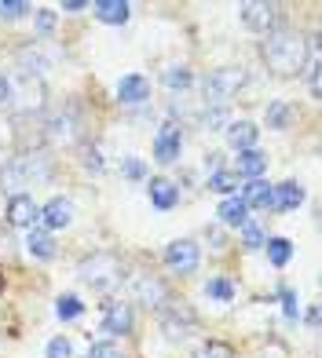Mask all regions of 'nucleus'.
Masks as SVG:
<instances>
[{"instance_id": "1", "label": "nucleus", "mask_w": 322, "mask_h": 358, "mask_svg": "<svg viewBox=\"0 0 322 358\" xmlns=\"http://www.w3.org/2000/svg\"><path fill=\"white\" fill-rule=\"evenodd\" d=\"M264 62L279 77H293L304 70V41L297 34H286V29H275L264 41Z\"/></svg>"}, {"instance_id": "2", "label": "nucleus", "mask_w": 322, "mask_h": 358, "mask_svg": "<svg viewBox=\"0 0 322 358\" xmlns=\"http://www.w3.org/2000/svg\"><path fill=\"white\" fill-rule=\"evenodd\" d=\"M80 282L92 285L95 292H110L118 282H121V259L114 252H92L88 259H80Z\"/></svg>"}, {"instance_id": "3", "label": "nucleus", "mask_w": 322, "mask_h": 358, "mask_svg": "<svg viewBox=\"0 0 322 358\" xmlns=\"http://www.w3.org/2000/svg\"><path fill=\"white\" fill-rule=\"evenodd\" d=\"M41 176H48L44 157L41 154H19V157H11L8 165L0 169V190H8L15 198V194H22V187H29Z\"/></svg>"}, {"instance_id": "4", "label": "nucleus", "mask_w": 322, "mask_h": 358, "mask_svg": "<svg viewBox=\"0 0 322 358\" xmlns=\"http://www.w3.org/2000/svg\"><path fill=\"white\" fill-rule=\"evenodd\" d=\"M241 85H246V70H241V66H220V70L209 73L205 85H202L205 103H209V106H223Z\"/></svg>"}, {"instance_id": "5", "label": "nucleus", "mask_w": 322, "mask_h": 358, "mask_svg": "<svg viewBox=\"0 0 322 358\" xmlns=\"http://www.w3.org/2000/svg\"><path fill=\"white\" fill-rule=\"evenodd\" d=\"M180 150H183V132L180 124H161L158 136H154V157L161 165H172V161H180Z\"/></svg>"}, {"instance_id": "6", "label": "nucleus", "mask_w": 322, "mask_h": 358, "mask_svg": "<svg viewBox=\"0 0 322 358\" xmlns=\"http://www.w3.org/2000/svg\"><path fill=\"white\" fill-rule=\"evenodd\" d=\"M198 259H202V252H198V245L190 238H180V241H172V245L165 249V264L172 271H180V274H190L198 267Z\"/></svg>"}, {"instance_id": "7", "label": "nucleus", "mask_w": 322, "mask_h": 358, "mask_svg": "<svg viewBox=\"0 0 322 358\" xmlns=\"http://www.w3.org/2000/svg\"><path fill=\"white\" fill-rule=\"evenodd\" d=\"M41 220V205L29 198V194H15L8 201V223L11 227H26V231H34Z\"/></svg>"}, {"instance_id": "8", "label": "nucleus", "mask_w": 322, "mask_h": 358, "mask_svg": "<svg viewBox=\"0 0 322 358\" xmlns=\"http://www.w3.org/2000/svg\"><path fill=\"white\" fill-rule=\"evenodd\" d=\"M11 99H19L15 110H22V113L41 110L44 106V85L34 77H19V85H11Z\"/></svg>"}, {"instance_id": "9", "label": "nucleus", "mask_w": 322, "mask_h": 358, "mask_svg": "<svg viewBox=\"0 0 322 358\" xmlns=\"http://www.w3.org/2000/svg\"><path fill=\"white\" fill-rule=\"evenodd\" d=\"M238 15H241V22H246L249 29H256V34H267V29L275 26V19H279V8H275V4H241Z\"/></svg>"}, {"instance_id": "10", "label": "nucleus", "mask_w": 322, "mask_h": 358, "mask_svg": "<svg viewBox=\"0 0 322 358\" xmlns=\"http://www.w3.org/2000/svg\"><path fill=\"white\" fill-rule=\"evenodd\" d=\"M118 99L125 106H139V103H147L150 99V80L147 77H139V73H128L118 80Z\"/></svg>"}, {"instance_id": "11", "label": "nucleus", "mask_w": 322, "mask_h": 358, "mask_svg": "<svg viewBox=\"0 0 322 358\" xmlns=\"http://www.w3.org/2000/svg\"><path fill=\"white\" fill-rule=\"evenodd\" d=\"M41 220L48 223V231H62V227H70V220H74V201H70V198H52V201L41 208Z\"/></svg>"}, {"instance_id": "12", "label": "nucleus", "mask_w": 322, "mask_h": 358, "mask_svg": "<svg viewBox=\"0 0 322 358\" xmlns=\"http://www.w3.org/2000/svg\"><path fill=\"white\" fill-rule=\"evenodd\" d=\"M128 329H132V307H128V303H110L106 315H103V333L125 336Z\"/></svg>"}, {"instance_id": "13", "label": "nucleus", "mask_w": 322, "mask_h": 358, "mask_svg": "<svg viewBox=\"0 0 322 358\" xmlns=\"http://www.w3.org/2000/svg\"><path fill=\"white\" fill-rule=\"evenodd\" d=\"M132 292L139 303L147 307H158L161 300H165V285H161L158 278H150V274H139V278H132Z\"/></svg>"}, {"instance_id": "14", "label": "nucleus", "mask_w": 322, "mask_h": 358, "mask_svg": "<svg viewBox=\"0 0 322 358\" xmlns=\"http://www.w3.org/2000/svg\"><path fill=\"white\" fill-rule=\"evenodd\" d=\"M227 143L234 146V150H253L256 146V124L253 121H227Z\"/></svg>"}, {"instance_id": "15", "label": "nucleus", "mask_w": 322, "mask_h": 358, "mask_svg": "<svg viewBox=\"0 0 322 358\" xmlns=\"http://www.w3.org/2000/svg\"><path fill=\"white\" fill-rule=\"evenodd\" d=\"M264 169H267V157L256 150H238V161H234V176H249V179H260L264 176Z\"/></svg>"}, {"instance_id": "16", "label": "nucleus", "mask_w": 322, "mask_h": 358, "mask_svg": "<svg viewBox=\"0 0 322 358\" xmlns=\"http://www.w3.org/2000/svg\"><path fill=\"white\" fill-rule=\"evenodd\" d=\"M271 194H275L271 183H264V179H249L246 190H241V201H246V208H271Z\"/></svg>"}, {"instance_id": "17", "label": "nucleus", "mask_w": 322, "mask_h": 358, "mask_svg": "<svg viewBox=\"0 0 322 358\" xmlns=\"http://www.w3.org/2000/svg\"><path fill=\"white\" fill-rule=\"evenodd\" d=\"M26 252L37 256V259H52V256H55V238H52V231H41V227H34V231L26 234Z\"/></svg>"}, {"instance_id": "18", "label": "nucleus", "mask_w": 322, "mask_h": 358, "mask_svg": "<svg viewBox=\"0 0 322 358\" xmlns=\"http://www.w3.org/2000/svg\"><path fill=\"white\" fill-rule=\"evenodd\" d=\"M300 201H304V187H300V183H293V179H289V183H279V187H275V194H271V208H282V213L297 208Z\"/></svg>"}, {"instance_id": "19", "label": "nucleus", "mask_w": 322, "mask_h": 358, "mask_svg": "<svg viewBox=\"0 0 322 358\" xmlns=\"http://www.w3.org/2000/svg\"><path fill=\"white\" fill-rule=\"evenodd\" d=\"M92 11H95V19H99V22L121 26V22H128V11H132V8H128L125 0H99V4H95Z\"/></svg>"}, {"instance_id": "20", "label": "nucleus", "mask_w": 322, "mask_h": 358, "mask_svg": "<svg viewBox=\"0 0 322 358\" xmlns=\"http://www.w3.org/2000/svg\"><path fill=\"white\" fill-rule=\"evenodd\" d=\"M150 205L154 208H161V213H165V208H172L176 201H180V190H176L169 179H150Z\"/></svg>"}, {"instance_id": "21", "label": "nucleus", "mask_w": 322, "mask_h": 358, "mask_svg": "<svg viewBox=\"0 0 322 358\" xmlns=\"http://www.w3.org/2000/svg\"><path fill=\"white\" fill-rule=\"evenodd\" d=\"M74 136H77L74 113H55V117L48 121V139L52 143H74Z\"/></svg>"}, {"instance_id": "22", "label": "nucleus", "mask_w": 322, "mask_h": 358, "mask_svg": "<svg viewBox=\"0 0 322 358\" xmlns=\"http://www.w3.org/2000/svg\"><path fill=\"white\" fill-rule=\"evenodd\" d=\"M216 216L227 223V227H241V223H249V208H246V201H241V198H223Z\"/></svg>"}, {"instance_id": "23", "label": "nucleus", "mask_w": 322, "mask_h": 358, "mask_svg": "<svg viewBox=\"0 0 322 358\" xmlns=\"http://www.w3.org/2000/svg\"><path fill=\"white\" fill-rule=\"evenodd\" d=\"M19 66H22V77H41L48 70V59H44L41 48L34 44V48H22V52H19Z\"/></svg>"}, {"instance_id": "24", "label": "nucleus", "mask_w": 322, "mask_h": 358, "mask_svg": "<svg viewBox=\"0 0 322 358\" xmlns=\"http://www.w3.org/2000/svg\"><path fill=\"white\" fill-rule=\"evenodd\" d=\"M161 333H165V340H172V344H176V340H187L190 336V318H176L172 311H161Z\"/></svg>"}, {"instance_id": "25", "label": "nucleus", "mask_w": 322, "mask_h": 358, "mask_svg": "<svg viewBox=\"0 0 322 358\" xmlns=\"http://www.w3.org/2000/svg\"><path fill=\"white\" fill-rule=\"evenodd\" d=\"M264 245H267V259H271L275 267H286V264H289V256H293V245H289V238H267Z\"/></svg>"}, {"instance_id": "26", "label": "nucleus", "mask_w": 322, "mask_h": 358, "mask_svg": "<svg viewBox=\"0 0 322 358\" xmlns=\"http://www.w3.org/2000/svg\"><path fill=\"white\" fill-rule=\"evenodd\" d=\"M80 311H85V303H80L74 292H62V296L55 300V315L62 318V322H70V318H77Z\"/></svg>"}, {"instance_id": "27", "label": "nucleus", "mask_w": 322, "mask_h": 358, "mask_svg": "<svg viewBox=\"0 0 322 358\" xmlns=\"http://www.w3.org/2000/svg\"><path fill=\"white\" fill-rule=\"evenodd\" d=\"M238 187V176L227 172V169H216L213 176H209V190H216V194H231Z\"/></svg>"}, {"instance_id": "28", "label": "nucleus", "mask_w": 322, "mask_h": 358, "mask_svg": "<svg viewBox=\"0 0 322 358\" xmlns=\"http://www.w3.org/2000/svg\"><path fill=\"white\" fill-rule=\"evenodd\" d=\"M205 292H209L213 300L227 303V300H234V282H227V278H209V282H205Z\"/></svg>"}, {"instance_id": "29", "label": "nucleus", "mask_w": 322, "mask_h": 358, "mask_svg": "<svg viewBox=\"0 0 322 358\" xmlns=\"http://www.w3.org/2000/svg\"><path fill=\"white\" fill-rule=\"evenodd\" d=\"M161 80H165L169 88H190V80H195V73H190L187 66H169L165 73H161Z\"/></svg>"}, {"instance_id": "30", "label": "nucleus", "mask_w": 322, "mask_h": 358, "mask_svg": "<svg viewBox=\"0 0 322 358\" xmlns=\"http://www.w3.org/2000/svg\"><path fill=\"white\" fill-rule=\"evenodd\" d=\"M88 358H125L121 348L114 344V340H99V344L88 348Z\"/></svg>"}, {"instance_id": "31", "label": "nucleus", "mask_w": 322, "mask_h": 358, "mask_svg": "<svg viewBox=\"0 0 322 358\" xmlns=\"http://www.w3.org/2000/svg\"><path fill=\"white\" fill-rule=\"evenodd\" d=\"M241 241H246V249H260L264 245V231L256 223H241Z\"/></svg>"}, {"instance_id": "32", "label": "nucleus", "mask_w": 322, "mask_h": 358, "mask_svg": "<svg viewBox=\"0 0 322 358\" xmlns=\"http://www.w3.org/2000/svg\"><path fill=\"white\" fill-rule=\"evenodd\" d=\"M286 121H289V106L286 103H271L267 106V124L271 128H286Z\"/></svg>"}, {"instance_id": "33", "label": "nucleus", "mask_w": 322, "mask_h": 358, "mask_svg": "<svg viewBox=\"0 0 322 358\" xmlns=\"http://www.w3.org/2000/svg\"><path fill=\"white\" fill-rule=\"evenodd\" d=\"M26 11H34V8L22 4V0H8V4L0 0V19H22Z\"/></svg>"}, {"instance_id": "34", "label": "nucleus", "mask_w": 322, "mask_h": 358, "mask_svg": "<svg viewBox=\"0 0 322 358\" xmlns=\"http://www.w3.org/2000/svg\"><path fill=\"white\" fill-rule=\"evenodd\" d=\"M198 358H234V351L227 344H220V340H209V344L198 351Z\"/></svg>"}, {"instance_id": "35", "label": "nucleus", "mask_w": 322, "mask_h": 358, "mask_svg": "<svg viewBox=\"0 0 322 358\" xmlns=\"http://www.w3.org/2000/svg\"><path fill=\"white\" fill-rule=\"evenodd\" d=\"M121 172H125L128 179H147V165H143L139 157H125V161H121Z\"/></svg>"}, {"instance_id": "36", "label": "nucleus", "mask_w": 322, "mask_h": 358, "mask_svg": "<svg viewBox=\"0 0 322 358\" xmlns=\"http://www.w3.org/2000/svg\"><path fill=\"white\" fill-rule=\"evenodd\" d=\"M205 128H227V110H223V106H209L205 110Z\"/></svg>"}, {"instance_id": "37", "label": "nucleus", "mask_w": 322, "mask_h": 358, "mask_svg": "<svg viewBox=\"0 0 322 358\" xmlns=\"http://www.w3.org/2000/svg\"><path fill=\"white\" fill-rule=\"evenodd\" d=\"M74 348H70V340L66 336H55L52 344H48V358H70Z\"/></svg>"}, {"instance_id": "38", "label": "nucleus", "mask_w": 322, "mask_h": 358, "mask_svg": "<svg viewBox=\"0 0 322 358\" xmlns=\"http://www.w3.org/2000/svg\"><path fill=\"white\" fill-rule=\"evenodd\" d=\"M88 172H103V157H99V146H85V154H80Z\"/></svg>"}, {"instance_id": "39", "label": "nucleus", "mask_w": 322, "mask_h": 358, "mask_svg": "<svg viewBox=\"0 0 322 358\" xmlns=\"http://www.w3.org/2000/svg\"><path fill=\"white\" fill-rule=\"evenodd\" d=\"M282 311H286V318H297L300 315V303H297V292L293 289H282Z\"/></svg>"}, {"instance_id": "40", "label": "nucleus", "mask_w": 322, "mask_h": 358, "mask_svg": "<svg viewBox=\"0 0 322 358\" xmlns=\"http://www.w3.org/2000/svg\"><path fill=\"white\" fill-rule=\"evenodd\" d=\"M4 103H11V77L0 70V106H4Z\"/></svg>"}, {"instance_id": "41", "label": "nucleus", "mask_w": 322, "mask_h": 358, "mask_svg": "<svg viewBox=\"0 0 322 358\" xmlns=\"http://www.w3.org/2000/svg\"><path fill=\"white\" fill-rule=\"evenodd\" d=\"M52 26H55V15L52 11H37V29H41V34H48Z\"/></svg>"}, {"instance_id": "42", "label": "nucleus", "mask_w": 322, "mask_h": 358, "mask_svg": "<svg viewBox=\"0 0 322 358\" xmlns=\"http://www.w3.org/2000/svg\"><path fill=\"white\" fill-rule=\"evenodd\" d=\"M205 169H209V176H213L220 169V154H205Z\"/></svg>"}, {"instance_id": "43", "label": "nucleus", "mask_w": 322, "mask_h": 358, "mask_svg": "<svg viewBox=\"0 0 322 358\" xmlns=\"http://www.w3.org/2000/svg\"><path fill=\"white\" fill-rule=\"evenodd\" d=\"M88 4H85V0H66V4H62V11H85Z\"/></svg>"}]
</instances>
